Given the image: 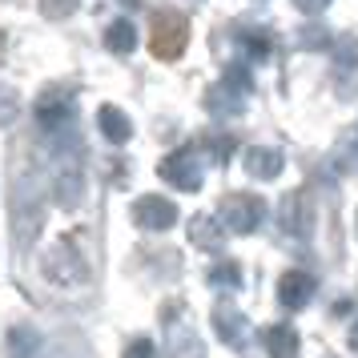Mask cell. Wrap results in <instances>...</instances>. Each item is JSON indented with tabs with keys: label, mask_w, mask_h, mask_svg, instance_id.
<instances>
[{
	"label": "cell",
	"mask_w": 358,
	"mask_h": 358,
	"mask_svg": "<svg viewBox=\"0 0 358 358\" xmlns=\"http://www.w3.org/2000/svg\"><path fill=\"white\" fill-rule=\"evenodd\" d=\"M189 45V20L173 13V8H165L153 17V33H149V49L157 61H178L181 52Z\"/></svg>",
	"instance_id": "1"
},
{
	"label": "cell",
	"mask_w": 358,
	"mask_h": 358,
	"mask_svg": "<svg viewBox=\"0 0 358 358\" xmlns=\"http://www.w3.org/2000/svg\"><path fill=\"white\" fill-rule=\"evenodd\" d=\"M266 217V201L254 194H229L222 201V226L229 234H254Z\"/></svg>",
	"instance_id": "2"
},
{
	"label": "cell",
	"mask_w": 358,
	"mask_h": 358,
	"mask_svg": "<svg viewBox=\"0 0 358 358\" xmlns=\"http://www.w3.org/2000/svg\"><path fill=\"white\" fill-rule=\"evenodd\" d=\"M157 173H162V178L173 185V189H181V194H197V189H201V165H197V149H173L169 157H162Z\"/></svg>",
	"instance_id": "3"
},
{
	"label": "cell",
	"mask_w": 358,
	"mask_h": 358,
	"mask_svg": "<svg viewBox=\"0 0 358 358\" xmlns=\"http://www.w3.org/2000/svg\"><path fill=\"white\" fill-rule=\"evenodd\" d=\"M77 117V101L73 93H61V89H49L45 97L36 101V125L45 133H65Z\"/></svg>",
	"instance_id": "4"
},
{
	"label": "cell",
	"mask_w": 358,
	"mask_h": 358,
	"mask_svg": "<svg viewBox=\"0 0 358 358\" xmlns=\"http://www.w3.org/2000/svg\"><path fill=\"white\" fill-rule=\"evenodd\" d=\"M133 222L141 229H153V234H157V229H169L178 222V206L162 194H145V197L133 201Z\"/></svg>",
	"instance_id": "5"
},
{
	"label": "cell",
	"mask_w": 358,
	"mask_h": 358,
	"mask_svg": "<svg viewBox=\"0 0 358 358\" xmlns=\"http://www.w3.org/2000/svg\"><path fill=\"white\" fill-rule=\"evenodd\" d=\"M282 229L294 234V238H310V229H314V210H310V197L302 194V189L282 197Z\"/></svg>",
	"instance_id": "6"
},
{
	"label": "cell",
	"mask_w": 358,
	"mask_h": 358,
	"mask_svg": "<svg viewBox=\"0 0 358 358\" xmlns=\"http://www.w3.org/2000/svg\"><path fill=\"white\" fill-rule=\"evenodd\" d=\"M310 298H314V278L306 270H286L278 278V302L286 310H302Z\"/></svg>",
	"instance_id": "7"
},
{
	"label": "cell",
	"mask_w": 358,
	"mask_h": 358,
	"mask_svg": "<svg viewBox=\"0 0 358 358\" xmlns=\"http://www.w3.org/2000/svg\"><path fill=\"white\" fill-rule=\"evenodd\" d=\"M213 330L222 334V342H229V346H245V334H250V322H245V314L242 310H234V306H222L213 310Z\"/></svg>",
	"instance_id": "8"
},
{
	"label": "cell",
	"mask_w": 358,
	"mask_h": 358,
	"mask_svg": "<svg viewBox=\"0 0 358 358\" xmlns=\"http://www.w3.org/2000/svg\"><path fill=\"white\" fill-rule=\"evenodd\" d=\"M282 169H286V162H282V153H278V149H262V145L245 149V173H250V178L274 181Z\"/></svg>",
	"instance_id": "9"
},
{
	"label": "cell",
	"mask_w": 358,
	"mask_h": 358,
	"mask_svg": "<svg viewBox=\"0 0 358 358\" xmlns=\"http://www.w3.org/2000/svg\"><path fill=\"white\" fill-rule=\"evenodd\" d=\"M97 129H101V137L105 141H113V145H125L133 137V121L117 105H101L97 109Z\"/></svg>",
	"instance_id": "10"
},
{
	"label": "cell",
	"mask_w": 358,
	"mask_h": 358,
	"mask_svg": "<svg viewBox=\"0 0 358 358\" xmlns=\"http://www.w3.org/2000/svg\"><path fill=\"white\" fill-rule=\"evenodd\" d=\"M222 238H226V226H222L217 217H210V213H197L194 222H189V242H194L197 250H217Z\"/></svg>",
	"instance_id": "11"
},
{
	"label": "cell",
	"mask_w": 358,
	"mask_h": 358,
	"mask_svg": "<svg viewBox=\"0 0 358 358\" xmlns=\"http://www.w3.org/2000/svg\"><path fill=\"white\" fill-rule=\"evenodd\" d=\"M262 346H266V355L270 358H294L298 355V334H294V326H270V330H262Z\"/></svg>",
	"instance_id": "12"
},
{
	"label": "cell",
	"mask_w": 358,
	"mask_h": 358,
	"mask_svg": "<svg viewBox=\"0 0 358 358\" xmlns=\"http://www.w3.org/2000/svg\"><path fill=\"white\" fill-rule=\"evenodd\" d=\"M206 109L213 117H238L245 109V101H242V93H234L226 85H213L210 93H206Z\"/></svg>",
	"instance_id": "13"
},
{
	"label": "cell",
	"mask_w": 358,
	"mask_h": 358,
	"mask_svg": "<svg viewBox=\"0 0 358 358\" xmlns=\"http://www.w3.org/2000/svg\"><path fill=\"white\" fill-rule=\"evenodd\" d=\"M133 45H137V29H133V20H113V24L105 29V49L109 52L125 57V52H133Z\"/></svg>",
	"instance_id": "14"
},
{
	"label": "cell",
	"mask_w": 358,
	"mask_h": 358,
	"mask_svg": "<svg viewBox=\"0 0 358 358\" xmlns=\"http://www.w3.org/2000/svg\"><path fill=\"white\" fill-rule=\"evenodd\" d=\"M238 45H242L250 65H262L270 57V36H266V29H245V33H238Z\"/></svg>",
	"instance_id": "15"
},
{
	"label": "cell",
	"mask_w": 358,
	"mask_h": 358,
	"mask_svg": "<svg viewBox=\"0 0 358 358\" xmlns=\"http://www.w3.org/2000/svg\"><path fill=\"white\" fill-rule=\"evenodd\" d=\"M210 282L217 290H238V286H242V266H238V262H217L210 270Z\"/></svg>",
	"instance_id": "16"
},
{
	"label": "cell",
	"mask_w": 358,
	"mask_h": 358,
	"mask_svg": "<svg viewBox=\"0 0 358 358\" xmlns=\"http://www.w3.org/2000/svg\"><path fill=\"white\" fill-rule=\"evenodd\" d=\"M294 45L298 49H330V33H326L322 24H306V29H298Z\"/></svg>",
	"instance_id": "17"
},
{
	"label": "cell",
	"mask_w": 358,
	"mask_h": 358,
	"mask_svg": "<svg viewBox=\"0 0 358 358\" xmlns=\"http://www.w3.org/2000/svg\"><path fill=\"white\" fill-rule=\"evenodd\" d=\"M206 149H210V157L217 165H226L229 157H234V149H238V141L229 137V133H213V137H206Z\"/></svg>",
	"instance_id": "18"
},
{
	"label": "cell",
	"mask_w": 358,
	"mask_h": 358,
	"mask_svg": "<svg viewBox=\"0 0 358 358\" xmlns=\"http://www.w3.org/2000/svg\"><path fill=\"white\" fill-rule=\"evenodd\" d=\"M334 45V65L338 69H355L358 65V41L355 36H338V41H330Z\"/></svg>",
	"instance_id": "19"
},
{
	"label": "cell",
	"mask_w": 358,
	"mask_h": 358,
	"mask_svg": "<svg viewBox=\"0 0 358 358\" xmlns=\"http://www.w3.org/2000/svg\"><path fill=\"white\" fill-rule=\"evenodd\" d=\"M222 85H226V89H234V93H242V97L250 93V89H254V81H250V69H245L242 61L226 69V77H222Z\"/></svg>",
	"instance_id": "20"
},
{
	"label": "cell",
	"mask_w": 358,
	"mask_h": 358,
	"mask_svg": "<svg viewBox=\"0 0 358 358\" xmlns=\"http://www.w3.org/2000/svg\"><path fill=\"white\" fill-rule=\"evenodd\" d=\"M33 350H36V334L29 330V326H17V330H13V355L29 358Z\"/></svg>",
	"instance_id": "21"
},
{
	"label": "cell",
	"mask_w": 358,
	"mask_h": 358,
	"mask_svg": "<svg viewBox=\"0 0 358 358\" xmlns=\"http://www.w3.org/2000/svg\"><path fill=\"white\" fill-rule=\"evenodd\" d=\"M17 113H20L17 93H13V89H0V129H4V125H13V121H17Z\"/></svg>",
	"instance_id": "22"
},
{
	"label": "cell",
	"mask_w": 358,
	"mask_h": 358,
	"mask_svg": "<svg viewBox=\"0 0 358 358\" xmlns=\"http://www.w3.org/2000/svg\"><path fill=\"white\" fill-rule=\"evenodd\" d=\"M77 4H81V0H41V13H45L49 20H65Z\"/></svg>",
	"instance_id": "23"
},
{
	"label": "cell",
	"mask_w": 358,
	"mask_h": 358,
	"mask_svg": "<svg viewBox=\"0 0 358 358\" xmlns=\"http://www.w3.org/2000/svg\"><path fill=\"white\" fill-rule=\"evenodd\" d=\"M157 350H153V342L149 338H133L129 346H125V358H153Z\"/></svg>",
	"instance_id": "24"
},
{
	"label": "cell",
	"mask_w": 358,
	"mask_h": 358,
	"mask_svg": "<svg viewBox=\"0 0 358 358\" xmlns=\"http://www.w3.org/2000/svg\"><path fill=\"white\" fill-rule=\"evenodd\" d=\"M294 8H298V13H306V17H318V13L330 8V0H294Z\"/></svg>",
	"instance_id": "25"
},
{
	"label": "cell",
	"mask_w": 358,
	"mask_h": 358,
	"mask_svg": "<svg viewBox=\"0 0 358 358\" xmlns=\"http://www.w3.org/2000/svg\"><path fill=\"white\" fill-rule=\"evenodd\" d=\"M346 342H350V350H355V355H358V322L350 326V338H346Z\"/></svg>",
	"instance_id": "26"
},
{
	"label": "cell",
	"mask_w": 358,
	"mask_h": 358,
	"mask_svg": "<svg viewBox=\"0 0 358 358\" xmlns=\"http://www.w3.org/2000/svg\"><path fill=\"white\" fill-rule=\"evenodd\" d=\"M0 61H4V33H0Z\"/></svg>",
	"instance_id": "27"
},
{
	"label": "cell",
	"mask_w": 358,
	"mask_h": 358,
	"mask_svg": "<svg viewBox=\"0 0 358 358\" xmlns=\"http://www.w3.org/2000/svg\"><path fill=\"white\" fill-rule=\"evenodd\" d=\"M355 222H358V217H355Z\"/></svg>",
	"instance_id": "28"
}]
</instances>
